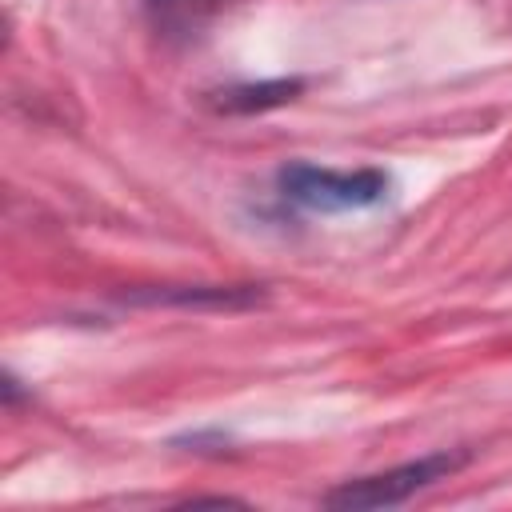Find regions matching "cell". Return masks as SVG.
Returning <instances> with one entry per match:
<instances>
[{"instance_id":"cell-1","label":"cell","mask_w":512,"mask_h":512,"mask_svg":"<svg viewBox=\"0 0 512 512\" xmlns=\"http://www.w3.org/2000/svg\"><path fill=\"white\" fill-rule=\"evenodd\" d=\"M468 456L464 452H432V456H420V460H408V464H396L388 472H376V476H360V480H344L340 488H332L324 496L328 508H340V512H368V508H392V504H404L408 496H416L420 488L444 480L448 472H456Z\"/></svg>"},{"instance_id":"cell-2","label":"cell","mask_w":512,"mask_h":512,"mask_svg":"<svg viewBox=\"0 0 512 512\" xmlns=\"http://www.w3.org/2000/svg\"><path fill=\"white\" fill-rule=\"evenodd\" d=\"M280 192L292 204H304L312 212H348V208H368L388 196V176L376 168H356V172H332L316 164H288L280 168Z\"/></svg>"},{"instance_id":"cell-3","label":"cell","mask_w":512,"mask_h":512,"mask_svg":"<svg viewBox=\"0 0 512 512\" xmlns=\"http://www.w3.org/2000/svg\"><path fill=\"white\" fill-rule=\"evenodd\" d=\"M264 292L252 284H192V288H152V292H132L124 300L136 304H180V308H248L256 304Z\"/></svg>"},{"instance_id":"cell-4","label":"cell","mask_w":512,"mask_h":512,"mask_svg":"<svg viewBox=\"0 0 512 512\" xmlns=\"http://www.w3.org/2000/svg\"><path fill=\"white\" fill-rule=\"evenodd\" d=\"M300 80H260V84H236V88H224L216 92V108L220 112H268V108H280V104H292L300 96Z\"/></svg>"}]
</instances>
